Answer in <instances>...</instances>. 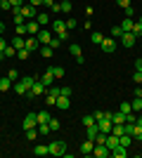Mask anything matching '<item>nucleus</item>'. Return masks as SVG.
I'll return each mask as SVG.
<instances>
[{"mask_svg":"<svg viewBox=\"0 0 142 158\" xmlns=\"http://www.w3.org/2000/svg\"><path fill=\"white\" fill-rule=\"evenodd\" d=\"M47 151L52 153V156H64V153H67V142H62V139L50 142V144H47Z\"/></svg>","mask_w":142,"mask_h":158,"instance_id":"nucleus-1","label":"nucleus"},{"mask_svg":"<svg viewBox=\"0 0 142 158\" xmlns=\"http://www.w3.org/2000/svg\"><path fill=\"white\" fill-rule=\"evenodd\" d=\"M100 50H102L104 54H111V52L116 50V40H114V38H104V40L100 43Z\"/></svg>","mask_w":142,"mask_h":158,"instance_id":"nucleus-2","label":"nucleus"},{"mask_svg":"<svg viewBox=\"0 0 142 158\" xmlns=\"http://www.w3.org/2000/svg\"><path fill=\"white\" fill-rule=\"evenodd\" d=\"M121 45L126 47V50H130V47L135 45V35H133L130 31H123L121 33Z\"/></svg>","mask_w":142,"mask_h":158,"instance_id":"nucleus-3","label":"nucleus"},{"mask_svg":"<svg viewBox=\"0 0 142 158\" xmlns=\"http://www.w3.org/2000/svg\"><path fill=\"white\" fill-rule=\"evenodd\" d=\"M95 123H97V127H100V132H104V135H109V132H111V127H114V123H111V118H107V116H104V118H102V120H95Z\"/></svg>","mask_w":142,"mask_h":158,"instance_id":"nucleus-4","label":"nucleus"},{"mask_svg":"<svg viewBox=\"0 0 142 158\" xmlns=\"http://www.w3.org/2000/svg\"><path fill=\"white\" fill-rule=\"evenodd\" d=\"M43 92H45V85H43L41 80H36L33 85H31V90H28V94H26V97H28V99H33L36 94H43Z\"/></svg>","mask_w":142,"mask_h":158,"instance_id":"nucleus-5","label":"nucleus"},{"mask_svg":"<svg viewBox=\"0 0 142 158\" xmlns=\"http://www.w3.org/2000/svg\"><path fill=\"white\" fill-rule=\"evenodd\" d=\"M41 24H38V21H36V19H28L26 21V33H28V35H38V33H41Z\"/></svg>","mask_w":142,"mask_h":158,"instance_id":"nucleus-6","label":"nucleus"},{"mask_svg":"<svg viewBox=\"0 0 142 158\" xmlns=\"http://www.w3.org/2000/svg\"><path fill=\"white\" fill-rule=\"evenodd\" d=\"M93 156H97V158H107V156H111V151L107 149V144H95Z\"/></svg>","mask_w":142,"mask_h":158,"instance_id":"nucleus-7","label":"nucleus"},{"mask_svg":"<svg viewBox=\"0 0 142 158\" xmlns=\"http://www.w3.org/2000/svg\"><path fill=\"white\" fill-rule=\"evenodd\" d=\"M54 106H57V109H62V111H67L69 106H71V97H67V94H59V97H57V102H54Z\"/></svg>","mask_w":142,"mask_h":158,"instance_id":"nucleus-8","label":"nucleus"},{"mask_svg":"<svg viewBox=\"0 0 142 158\" xmlns=\"http://www.w3.org/2000/svg\"><path fill=\"white\" fill-rule=\"evenodd\" d=\"M31 127H38V116L36 113H26V118H24V130H31Z\"/></svg>","mask_w":142,"mask_h":158,"instance_id":"nucleus-9","label":"nucleus"},{"mask_svg":"<svg viewBox=\"0 0 142 158\" xmlns=\"http://www.w3.org/2000/svg\"><path fill=\"white\" fill-rule=\"evenodd\" d=\"M36 38H38V43H41V45H47V43L52 40V31H47V28H41V33H38Z\"/></svg>","mask_w":142,"mask_h":158,"instance_id":"nucleus-10","label":"nucleus"},{"mask_svg":"<svg viewBox=\"0 0 142 158\" xmlns=\"http://www.w3.org/2000/svg\"><path fill=\"white\" fill-rule=\"evenodd\" d=\"M26 50H28V52H38V50H41V43H38V38H36V35L26 38Z\"/></svg>","mask_w":142,"mask_h":158,"instance_id":"nucleus-11","label":"nucleus"},{"mask_svg":"<svg viewBox=\"0 0 142 158\" xmlns=\"http://www.w3.org/2000/svg\"><path fill=\"white\" fill-rule=\"evenodd\" d=\"M93 149H95V142H93V139H85V142L81 144V153H83V156H90Z\"/></svg>","mask_w":142,"mask_h":158,"instance_id":"nucleus-12","label":"nucleus"},{"mask_svg":"<svg viewBox=\"0 0 142 158\" xmlns=\"http://www.w3.org/2000/svg\"><path fill=\"white\" fill-rule=\"evenodd\" d=\"M111 156H114V158H126V156H128V146L118 144L116 149H111Z\"/></svg>","mask_w":142,"mask_h":158,"instance_id":"nucleus-13","label":"nucleus"},{"mask_svg":"<svg viewBox=\"0 0 142 158\" xmlns=\"http://www.w3.org/2000/svg\"><path fill=\"white\" fill-rule=\"evenodd\" d=\"M62 31H67V21H62V19H54V21H52V33L57 35V33H62Z\"/></svg>","mask_w":142,"mask_h":158,"instance_id":"nucleus-14","label":"nucleus"},{"mask_svg":"<svg viewBox=\"0 0 142 158\" xmlns=\"http://www.w3.org/2000/svg\"><path fill=\"white\" fill-rule=\"evenodd\" d=\"M97 132H100L97 123H93V125H88V127H85V135H88V139H93V142H95V137H97Z\"/></svg>","mask_w":142,"mask_h":158,"instance_id":"nucleus-15","label":"nucleus"},{"mask_svg":"<svg viewBox=\"0 0 142 158\" xmlns=\"http://www.w3.org/2000/svg\"><path fill=\"white\" fill-rule=\"evenodd\" d=\"M14 92H17V94H24V97H26V94H28V87L24 85L21 80H14Z\"/></svg>","mask_w":142,"mask_h":158,"instance_id":"nucleus-16","label":"nucleus"},{"mask_svg":"<svg viewBox=\"0 0 142 158\" xmlns=\"http://www.w3.org/2000/svg\"><path fill=\"white\" fill-rule=\"evenodd\" d=\"M116 146H118V137L109 132V135H107V149H109V151H111V149H116Z\"/></svg>","mask_w":142,"mask_h":158,"instance_id":"nucleus-17","label":"nucleus"},{"mask_svg":"<svg viewBox=\"0 0 142 158\" xmlns=\"http://www.w3.org/2000/svg\"><path fill=\"white\" fill-rule=\"evenodd\" d=\"M36 21H38L41 26H47V24H50V21H52V19H50V14H47V12H41V14H38V17H36Z\"/></svg>","mask_w":142,"mask_h":158,"instance_id":"nucleus-18","label":"nucleus"},{"mask_svg":"<svg viewBox=\"0 0 142 158\" xmlns=\"http://www.w3.org/2000/svg\"><path fill=\"white\" fill-rule=\"evenodd\" d=\"M47 71L52 73L54 78H64V66H50V69H47Z\"/></svg>","mask_w":142,"mask_h":158,"instance_id":"nucleus-19","label":"nucleus"},{"mask_svg":"<svg viewBox=\"0 0 142 158\" xmlns=\"http://www.w3.org/2000/svg\"><path fill=\"white\" fill-rule=\"evenodd\" d=\"M10 87H12V80L7 78V76H2V78H0V92H7Z\"/></svg>","mask_w":142,"mask_h":158,"instance_id":"nucleus-20","label":"nucleus"},{"mask_svg":"<svg viewBox=\"0 0 142 158\" xmlns=\"http://www.w3.org/2000/svg\"><path fill=\"white\" fill-rule=\"evenodd\" d=\"M109 118H111V123H126V113H123V111H116V113H111Z\"/></svg>","mask_w":142,"mask_h":158,"instance_id":"nucleus-21","label":"nucleus"},{"mask_svg":"<svg viewBox=\"0 0 142 158\" xmlns=\"http://www.w3.org/2000/svg\"><path fill=\"white\" fill-rule=\"evenodd\" d=\"M133 26H135V19H130V17H126V19L121 21V28H123V31H133Z\"/></svg>","mask_w":142,"mask_h":158,"instance_id":"nucleus-22","label":"nucleus"},{"mask_svg":"<svg viewBox=\"0 0 142 158\" xmlns=\"http://www.w3.org/2000/svg\"><path fill=\"white\" fill-rule=\"evenodd\" d=\"M69 52L74 54V57H83V50H81L78 43H71V45H69Z\"/></svg>","mask_w":142,"mask_h":158,"instance_id":"nucleus-23","label":"nucleus"},{"mask_svg":"<svg viewBox=\"0 0 142 158\" xmlns=\"http://www.w3.org/2000/svg\"><path fill=\"white\" fill-rule=\"evenodd\" d=\"M21 83H24V85H26L28 87V90H31V85H33V83H36V80H38V78H36V76H21Z\"/></svg>","mask_w":142,"mask_h":158,"instance_id":"nucleus-24","label":"nucleus"},{"mask_svg":"<svg viewBox=\"0 0 142 158\" xmlns=\"http://www.w3.org/2000/svg\"><path fill=\"white\" fill-rule=\"evenodd\" d=\"M12 47H17V50H21V47H26V40H24V35H17V38L12 40Z\"/></svg>","mask_w":142,"mask_h":158,"instance_id":"nucleus-25","label":"nucleus"},{"mask_svg":"<svg viewBox=\"0 0 142 158\" xmlns=\"http://www.w3.org/2000/svg\"><path fill=\"white\" fill-rule=\"evenodd\" d=\"M130 142H133V135H128V132L118 137V144H121V146H130Z\"/></svg>","mask_w":142,"mask_h":158,"instance_id":"nucleus-26","label":"nucleus"},{"mask_svg":"<svg viewBox=\"0 0 142 158\" xmlns=\"http://www.w3.org/2000/svg\"><path fill=\"white\" fill-rule=\"evenodd\" d=\"M33 153H36V156H45V153H50V151H47L45 144H36L33 146Z\"/></svg>","mask_w":142,"mask_h":158,"instance_id":"nucleus-27","label":"nucleus"},{"mask_svg":"<svg viewBox=\"0 0 142 158\" xmlns=\"http://www.w3.org/2000/svg\"><path fill=\"white\" fill-rule=\"evenodd\" d=\"M36 116H38V123H50V118H52V116H50L47 111H38Z\"/></svg>","mask_w":142,"mask_h":158,"instance_id":"nucleus-28","label":"nucleus"},{"mask_svg":"<svg viewBox=\"0 0 142 158\" xmlns=\"http://www.w3.org/2000/svg\"><path fill=\"white\" fill-rule=\"evenodd\" d=\"M130 106H133V111H142V97H133Z\"/></svg>","mask_w":142,"mask_h":158,"instance_id":"nucleus-29","label":"nucleus"},{"mask_svg":"<svg viewBox=\"0 0 142 158\" xmlns=\"http://www.w3.org/2000/svg\"><path fill=\"white\" fill-rule=\"evenodd\" d=\"M59 10L64 14H69V12H71V0H62V2H59Z\"/></svg>","mask_w":142,"mask_h":158,"instance_id":"nucleus-30","label":"nucleus"},{"mask_svg":"<svg viewBox=\"0 0 142 158\" xmlns=\"http://www.w3.org/2000/svg\"><path fill=\"white\" fill-rule=\"evenodd\" d=\"M7 78H10V80L14 83V80H19V78H21V73L17 71V69H10V71H7Z\"/></svg>","mask_w":142,"mask_h":158,"instance_id":"nucleus-31","label":"nucleus"},{"mask_svg":"<svg viewBox=\"0 0 142 158\" xmlns=\"http://www.w3.org/2000/svg\"><path fill=\"white\" fill-rule=\"evenodd\" d=\"M52 78H54V76H52V73H50V71H47V73H45V76H41V78H38V80H41L43 85H45V87H47V85H50V83H52Z\"/></svg>","mask_w":142,"mask_h":158,"instance_id":"nucleus-32","label":"nucleus"},{"mask_svg":"<svg viewBox=\"0 0 142 158\" xmlns=\"http://www.w3.org/2000/svg\"><path fill=\"white\" fill-rule=\"evenodd\" d=\"M17 57H19V59H28V57H31V52H28L26 47H21V50H17Z\"/></svg>","mask_w":142,"mask_h":158,"instance_id":"nucleus-33","label":"nucleus"},{"mask_svg":"<svg viewBox=\"0 0 142 158\" xmlns=\"http://www.w3.org/2000/svg\"><path fill=\"white\" fill-rule=\"evenodd\" d=\"M90 40H93L95 45H100L102 40H104V35H102V33H97V31H95V33H93V35H90Z\"/></svg>","mask_w":142,"mask_h":158,"instance_id":"nucleus-34","label":"nucleus"},{"mask_svg":"<svg viewBox=\"0 0 142 158\" xmlns=\"http://www.w3.org/2000/svg\"><path fill=\"white\" fill-rule=\"evenodd\" d=\"M38 52H41L43 57H52V47H50V45H43L41 50H38Z\"/></svg>","mask_w":142,"mask_h":158,"instance_id":"nucleus-35","label":"nucleus"},{"mask_svg":"<svg viewBox=\"0 0 142 158\" xmlns=\"http://www.w3.org/2000/svg\"><path fill=\"white\" fill-rule=\"evenodd\" d=\"M2 54H5V57H17V47L7 45V47H5V52H2Z\"/></svg>","mask_w":142,"mask_h":158,"instance_id":"nucleus-36","label":"nucleus"},{"mask_svg":"<svg viewBox=\"0 0 142 158\" xmlns=\"http://www.w3.org/2000/svg\"><path fill=\"white\" fill-rule=\"evenodd\" d=\"M133 139H140L142 142V125H137V123H135V130H133Z\"/></svg>","mask_w":142,"mask_h":158,"instance_id":"nucleus-37","label":"nucleus"},{"mask_svg":"<svg viewBox=\"0 0 142 158\" xmlns=\"http://www.w3.org/2000/svg\"><path fill=\"white\" fill-rule=\"evenodd\" d=\"M36 137H38V127H31V130H26V139H31V142H33Z\"/></svg>","mask_w":142,"mask_h":158,"instance_id":"nucleus-38","label":"nucleus"},{"mask_svg":"<svg viewBox=\"0 0 142 158\" xmlns=\"http://www.w3.org/2000/svg\"><path fill=\"white\" fill-rule=\"evenodd\" d=\"M47 125H50V130H59V125H62V123H59V120H57V118H50V123H47Z\"/></svg>","mask_w":142,"mask_h":158,"instance_id":"nucleus-39","label":"nucleus"},{"mask_svg":"<svg viewBox=\"0 0 142 158\" xmlns=\"http://www.w3.org/2000/svg\"><path fill=\"white\" fill-rule=\"evenodd\" d=\"M118 111H123V113H130V111H133L130 102H121V109H118Z\"/></svg>","mask_w":142,"mask_h":158,"instance_id":"nucleus-40","label":"nucleus"},{"mask_svg":"<svg viewBox=\"0 0 142 158\" xmlns=\"http://www.w3.org/2000/svg\"><path fill=\"white\" fill-rule=\"evenodd\" d=\"M47 45L52 47V50H57V47H59V45H62V40H59V38H57V35H54V38H52V40H50V43H47Z\"/></svg>","mask_w":142,"mask_h":158,"instance_id":"nucleus-41","label":"nucleus"},{"mask_svg":"<svg viewBox=\"0 0 142 158\" xmlns=\"http://www.w3.org/2000/svg\"><path fill=\"white\" fill-rule=\"evenodd\" d=\"M57 38H59L62 43H64V40H69V38H71V31H62V33H57Z\"/></svg>","mask_w":142,"mask_h":158,"instance_id":"nucleus-42","label":"nucleus"},{"mask_svg":"<svg viewBox=\"0 0 142 158\" xmlns=\"http://www.w3.org/2000/svg\"><path fill=\"white\" fill-rule=\"evenodd\" d=\"M76 26H78V21H76V19H67V31H74Z\"/></svg>","mask_w":142,"mask_h":158,"instance_id":"nucleus-43","label":"nucleus"},{"mask_svg":"<svg viewBox=\"0 0 142 158\" xmlns=\"http://www.w3.org/2000/svg\"><path fill=\"white\" fill-rule=\"evenodd\" d=\"M17 35H26V24H17Z\"/></svg>","mask_w":142,"mask_h":158,"instance_id":"nucleus-44","label":"nucleus"},{"mask_svg":"<svg viewBox=\"0 0 142 158\" xmlns=\"http://www.w3.org/2000/svg\"><path fill=\"white\" fill-rule=\"evenodd\" d=\"M81 123H83L85 127H88V125H93V123H95V118H93V116H83V120H81Z\"/></svg>","mask_w":142,"mask_h":158,"instance_id":"nucleus-45","label":"nucleus"},{"mask_svg":"<svg viewBox=\"0 0 142 158\" xmlns=\"http://www.w3.org/2000/svg\"><path fill=\"white\" fill-rule=\"evenodd\" d=\"M121 33H123L121 26H114V28H111V35H114V38H121Z\"/></svg>","mask_w":142,"mask_h":158,"instance_id":"nucleus-46","label":"nucleus"},{"mask_svg":"<svg viewBox=\"0 0 142 158\" xmlns=\"http://www.w3.org/2000/svg\"><path fill=\"white\" fill-rule=\"evenodd\" d=\"M133 80H135L137 85H142V71H135V73H133Z\"/></svg>","mask_w":142,"mask_h":158,"instance_id":"nucleus-47","label":"nucleus"},{"mask_svg":"<svg viewBox=\"0 0 142 158\" xmlns=\"http://www.w3.org/2000/svg\"><path fill=\"white\" fill-rule=\"evenodd\" d=\"M104 116H107V111H95V113H93V118H95V120H102Z\"/></svg>","mask_w":142,"mask_h":158,"instance_id":"nucleus-48","label":"nucleus"},{"mask_svg":"<svg viewBox=\"0 0 142 158\" xmlns=\"http://www.w3.org/2000/svg\"><path fill=\"white\" fill-rule=\"evenodd\" d=\"M45 102H47V106H54V102H57V97H54V94H47V97H45Z\"/></svg>","mask_w":142,"mask_h":158,"instance_id":"nucleus-49","label":"nucleus"},{"mask_svg":"<svg viewBox=\"0 0 142 158\" xmlns=\"http://www.w3.org/2000/svg\"><path fill=\"white\" fill-rule=\"evenodd\" d=\"M26 2H28V5H33V7H41L45 0H26Z\"/></svg>","mask_w":142,"mask_h":158,"instance_id":"nucleus-50","label":"nucleus"},{"mask_svg":"<svg viewBox=\"0 0 142 158\" xmlns=\"http://www.w3.org/2000/svg\"><path fill=\"white\" fill-rule=\"evenodd\" d=\"M5 47H7V40L0 35V52H5Z\"/></svg>","mask_w":142,"mask_h":158,"instance_id":"nucleus-51","label":"nucleus"},{"mask_svg":"<svg viewBox=\"0 0 142 158\" xmlns=\"http://www.w3.org/2000/svg\"><path fill=\"white\" fill-rule=\"evenodd\" d=\"M116 2H118V5H121L123 10H126V7H130V0H116Z\"/></svg>","mask_w":142,"mask_h":158,"instance_id":"nucleus-52","label":"nucleus"},{"mask_svg":"<svg viewBox=\"0 0 142 158\" xmlns=\"http://www.w3.org/2000/svg\"><path fill=\"white\" fill-rule=\"evenodd\" d=\"M133 14H135V10H133V7H126V17H130V19H133Z\"/></svg>","mask_w":142,"mask_h":158,"instance_id":"nucleus-53","label":"nucleus"},{"mask_svg":"<svg viewBox=\"0 0 142 158\" xmlns=\"http://www.w3.org/2000/svg\"><path fill=\"white\" fill-rule=\"evenodd\" d=\"M59 94H67V97H71V87H62Z\"/></svg>","mask_w":142,"mask_h":158,"instance_id":"nucleus-54","label":"nucleus"},{"mask_svg":"<svg viewBox=\"0 0 142 158\" xmlns=\"http://www.w3.org/2000/svg\"><path fill=\"white\" fill-rule=\"evenodd\" d=\"M133 94H135V97H142V85H137V87H135V92H133Z\"/></svg>","mask_w":142,"mask_h":158,"instance_id":"nucleus-55","label":"nucleus"},{"mask_svg":"<svg viewBox=\"0 0 142 158\" xmlns=\"http://www.w3.org/2000/svg\"><path fill=\"white\" fill-rule=\"evenodd\" d=\"M135 71H142V57H140V59L135 61Z\"/></svg>","mask_w":142,"mask_h":158,"instance_id":"nucleus-56","label":"nucleus"},{"mask_svg":"<svg viewBox=\"0 0 142 158\" xmlns=\"http://www.w3.org/2000/svg\"><path fill=\"white\" fill-rule=\"evenodd\" d=\"M135 123H137V125H142V113H140V116H135Z\"/></svg>","mask_w":142,"mask_h":158,"instance_id":"nucleus-57","label":"nucleus"},{"mask_svg":"<svg viewBox=\"0 0 142 158\" xmlns=\"http://www.w3.org/2000/svg\"><path fill=\"white\" fill-rule=\"evenodd\" d=\"M2 33H5V24H2V21H0V35H2Z\"/></svg>","mask_w":142,"mask_h":158,"instance_id":"nucleus-58","label":"nucleus"},{"mask_svg":"<svg viewBox=\"0 0 142 158\" xmlns=\"http://www.w3.org/2000/svg\"><path fill=\"white\" fill-rule=\"evenodd\" d=\"M0 59H5V54H2V52H0Z\"/></svg>","mask_w":142,"mask_h":158,"instance_id":"nucleus-59","label":"nucleus"},{"mask_svg":"<svg viewBox=\"0 0 142 158\" xmlns=\"http://www.w3.org/2000/svg\"><path fill=\"white\" fill-rule=\"evenodd\" d=\"M0 5H2V0H0Z\"/></svg>","mask_w":142,"mask_h":158,"instance_id":"nucleus-60","label":"nucleus"},{"mask_svg":"<svg viewBox=\"0 0 142 158\" xmlns=\"http://www.w3.org/2000/svg\"><path fill=\"white\" fill-rule=\"evenodd\" d=\"M140 156H142V151H140Z\"/></svg>","mask_w":142,"mask_h":158,"instance_id":"nucleus-61","label":"nucleus"}]
</instances>
